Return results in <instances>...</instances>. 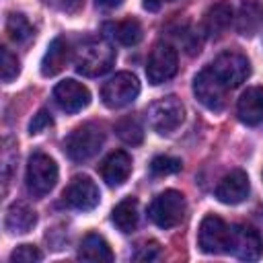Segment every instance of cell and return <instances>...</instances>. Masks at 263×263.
Here are the masks:
<instances>
[{
    "label": "cell",
    "instance_id": "17",
    "mask_svg": "<svg viewBox=\"0 0 263 263\" xmlns=\"http://www.w3.org/2000/svg\"><path fill=\"white\" fill-rule=\"evenodd\" d=\"M232 23V6L228 2H218L208 8L203 16V33L212 39H218L226 33Z\"/></svg>",
    "mask_w": 263,
    "mask_h": 263
},
{
    "label": "cell",
    "instance_id": "4",
    "mask_svg": "<svg viewBox=\"0 0 263 263\" xmlns=\"http://www.w3.org/2000/svg\"><path fill=\"white\" fill-rule=\"evenodd\" d=\"M185 210H187V203H185V197L183 193L175 191V189H168V191H162L160 195L154 197V201L150 203V220L158 226V228H173L177 226L183 216H185Z\"/></svg>",
    "mask_w": 263,
    "mask_h": 263
},
{
    "label": "cell",
    "instance_id": "16",
    "mask_svg": "<svg viewBox=\"0 0 263 263\" xmlns=\"http://www.w3.org/2000/svg\"><path fill=\"white\" fill-rule=\"evenodd\" d=\"M238 119L247 125H261L263 123V86L247 88L236 105Z\"/></svg>",
    "mask_w": 263,
    "mask_h": 263
},
{
    "label": "cell",
    "instance_id": "32",
    "mask_svg": "<svg viewBox=\"0 0 263 263\" xmlns=\"http://www.w3.org/2000/svg\"><path fill=\"white\" fill-rule=\"evenodd\" d=\"M166 2H173V0H142L144 8L150 10V12H156V10H158L162 4H166Z\"/></svg>",
    "mask_w": 263,
    "mask_h": 263
},
{
    "label": "cell",
    "instance_id": "11",
    "mask_svg": "<svg viewBox=\"0 0 263 263\" xmlns=\"http://www.w3.org/2000/svg\"><path fill=\"white\" fill-rule=\"evenodd\" d=\"M64 199L70 208L74 210H82V212H88L92 208L99 205V199H101V193H99V187L95 185V181L86 175H78L74 177L68 187L64 189Z\"/></svg>",
    "mask_w": 263,
    "mask_h": 263
},
{
    "label": "cell",
    "instance_id": "27",
    "mask_svg": "<svg viewBox=\"0 0 263 263\" xmlns=\"http://www.w3.org/2000/svg\"><path fill=\"white\" fill-rule=\"evenodd\" d=\"M183 166V162L179 158H173V156H156L152 162H150V171L154 175H171V173H179Z\"/></svg>",
    "mask_w": 263,
    "mask_h": 263
},
{
    "label": "cell",
    "instance_id": "23",
    "mask_svg": "<svg viewBox=\"0 0 263 263\" xmlns=\"http://www.w3.org/2000/svg\"><path fill=\"white\" fill-rule=\"evenodd\" d=\"M105 31H109L107 35L113 37L121 45H136L142 39V27L136 18H125V21H119V23H111V25L105 27Z\"/></svg>",
    "mask_w": 263,
    "mask_h": 263
},
{
    "label": "cell",
    "instance_id": "1",
    "mask_svg": "<svg viewBox=\"0 0 263 263\" xmlns=\"http://www.w3.org/2000/svg\"><path fill=\"white\" fill-rule=\"evenodd\" d=\"M115 64V49L105 39H86L74 53L76 72L82 76H101Z\"/></svg>",
    "mask_w": 263,
    "mask_h": 263
},
{
    "label": "cell",
    "instance_id": "25",
    "mask_svg": "<svg viewBox=\"0 0 263 263\" xmlns=\"http://www.w3.org/2000/svg\"><path fill=\"white\" fill-rule=\"evenodd\" d=\"M6 33L14 43H25L33 37V27L23 14H10L6 21Z\"/></svg>",
    "mask_w": 263,
    "mask_h": 263
},
{
    "label": "cell",
    "instance_id": "31",
    "mask_svg": "<svg viewBox=\"0 0 263 263\" xmlns=\"http://www.w3.org/2000/svg\"><path fill=\"white\" fill-rule=\"evenodd\" d=\"M82 0H47V4L60 8V10H66V12H74L78 6H80Z\"/></svg>",
    "mask_w": 263,
    "mask_h": 263
},
{
    "label": "cell",
    "instance_id": "7",
    "mask_svg": "<svg viewBox=\"0 0 263 263\" xmlns=\"http://www.w3.org/2000/svg\"><path fill=\"white\" fill-rule=\"evenodd\" d=\"M140 95V82L132 72H119L109 78L101 88V99L109 109H121L132 105Z\"/></svg>",
    "mask_w": 263,
    "mask_h": 263
},
{
    "label": "cell",
    "instance_id": "21",
    "mask_svg": "<svg viewBox=\"0 0 263 263\" xmlns=\"http://www.w3.org/2000/svg\"><path fill=\"white\" fill-rule=\"evenodd\" d=\"M111 220L117 226V230H121L123 234H129L136 230L140 214H138V201L134 197H127L123 201H119L113 212H111Z\"/></svg>",
    "mask_w": 263,
    "mask_h": 263
},
{
    "label": "cell",
    "instance_id": "30",
    "mask_svg": "<svg viewBox=\"0 0 263 263\" xmlns=\"http://www.w3.org/2000/svg\"><path fill=\"white\" fill-rule=\"evenodd\" d=\"M51 125V115L45 111V109H41L37 115H33V119H31V123H29V132L31 134H39V132H43L45 127H49Z\"/></svg>",
    "mask_w": 263,
    "mask_h": 263
},
{
    "label": "cell",
    "instance_id": "19",
    "mask_svg": "<svg viewBox=\"0 0 263 263\" xmlns=\"http://www.w3.org/2000/svg\"><path fill=\"white\" fill-rule=\"evenodd\" d=\"M78 259L82 261H99V263H111L113 261V253L109 242L101 236V234H86L78 247Z\"/></svg>",
    "mask_w": 263,
    "mask_h": 263
},
{
    "label": "cell",
    "instance_id": "2",
    "mask_svg": "<svg viewBox=\"0 0 263 263\" xmlns=\"http://www.w3.org/2000/svg\"><path fill=\"white\" fill-rule=\"evenodd\" d=\"M105 134L101 129V125L97 123H82L78 127H74L68 138L64 140V150L66 154L76 160V162H84L88 158H92L101 146H103Z\"/></svg>",
    "mask_w": 263,
    "mask_h": 263
},
{
    "label": "cell",
    "instance_id": "20",
    "mask_svg": "<svg viewBox=\"0 0 263 263\" xmlns=\"http://www.w3.org/2000/svg\"><path fill=\"white\" fill-rule=\"evenodd\" d=\"M37 222V214L27 205V203H12L6 210L4 226L12 234H25L29 232Z\"/></svg>",
    "mask_w": 263,
    "mask_h": 263
},
{
    "label": "cell",
    "instance_id": "12",
    "mask_svg": "<svg viewBox=\"0 0 263 263\" xmlns=\"http://www.w3.org/2000/svg\"><path fill=\"white\" fill-rule=\"evenodd\" d=\"M228 253H232L234 257H238L242 261H255L263 253V240L253 226L236 224V226H232Z\"/></svg>",
    "mask_w": 263,
    "mask_h": 263
},
{
    "label": "cell",
    "instance_id": "26",
    "mask_svg": "<svg viewBox=\"0 0 263 263\" xmlns=\"http://www.w3.org/2000/svg\"><path fill=\"white\" fill-rule=\"evenodd\" d=\"M0 55H2V60H0L2 80H4V82H12V80L18 76V72H21L18 60H16V55H12V53H10V49H8V47H2Z\"/></svg>",
    "mask_w": 263,
    "mask_h": 263
},
{
    "label": "cell",
    "instance_id": "18",
    "mask_svg": "<svg viewBox=\"0 0 263 263\" xmlns=\"http://www.w3.org/2000/svg\"><path fill=\"white\" fill-rule=\"evenodd\" d=\"M70 58V45L64 37H55L49 45H47V51L41 60V74L43 76H55L58 72L64 70L66 62Z\"/></svg>",
    "mask_w": 263,
    "mask_h": 263
},
{
    "label": "cell",
    "instance_id": "6",
    "mask_svg": "<svg viewBox=\"0 0 263 263\" xmlns=\"http://www.w3.org/2000/svg\"><path fill=\"white\" fill-rule=\"evenodd\" d=\"M210 70L216 74V78L226 86V88H236L240 86L247 76L251 74V64L249 60L234 49L222 51L210 66Z\"/></svg>",
    "mask_w": 263,
    "mask_h": 263
},
{
    "label": "cell",
    "instance_id": "10",
    "mask_svg": "<svg viewBox=\"0 0 263 263\" xmlns=\"http://www.w3.org/2000/svg\"><path fill=\"white\" fill-rule=\"evenodd\" d=\"M226 86L216 78V74L205 68L193 78V92L197 101L210 111H222L226 105Z\"/></svg>",
    "mask_w": 263,
    "mask_h": 263
},
{
    "label": "cell",
    "instance_id": "29",
    "mask_svg": "<svg viewBox=\"0 0 263 263\" xmlns=\"http://www.w3.org/2000/svg\"><path fill=\"white\" fill-rule=\"evenodd\" d=\"M160 255V245L156 240H150V242H144L142 247H138V251L134 253V259L136 261H154L158 259Z\"/></svg>",
    "mask_w": 263,
    "mask_h": 263
},
{
    "label": "cell",
    "instance_id": "28",
    "mask_svg": "<svg viewBox=\"0 0 263 263\" xmlns=\"http://www.w3.org/2000/svg\"><path fill=\"white\" fill-rule=\"evenodd\" d=\"M39 259H41V251L35 245H18L10 253V261L12 263H35Z\"/></svg>",
    "mask_w": 263,
    "mask_h": 263
},
{
    "label": "cell",
    "instance_id": "8",
    "mask_svg": "<svg viewBox=\"0 0 263 263\" xmlns=\"http://www.w3.org/2000/svg\"><path fill=\"white\" fill-rule=\"evenodd\" d=\"M185 119V107L177 97H164L150 105L148 109V123L158 134H173Z\"/></svg>",
    "mask_w": 263,
    "mask_h": 263
},
{
    "label": "cell",
    "instance_id": "15",
    "mask_svg": "<svg viewBox=\"0 0 263 263\" xmlns=\"http://www.w3.org/2000/svg\"><path fill=\"white\" fill-rule=\"evenodd\" d=\"M99 171H101V177H103V181H105L107 185L119 187V185H123V183L127 181V177H129V173H132V158H129L127 152L115 150V152H111V154L101 162Z\"/></svg>",
    "mask_w": 263,
    "mask_h": 263
},
{
    "label": "cell",
    "instance_id": "13",
    "mask_svg": "<svg viewBox=\"0 0 263 263\" xmlns=\"http://www.w3.org/2000/svg\"><path fill=\"white\" fill-rule=\"evenodd\" d=\"M53 101L58 103V107L66 113H78L84 107H88L90 103V92L84 84L68 78L55 84L53 88Z\"/></svg>",
    "mask_w": 263,
    "mask_h": 263
},
{
    "label": "cell",
    "instance_id": "33",
    "mask_svg": "<svg viewBox=\"0 0 263 263\" xmlns=\"http://www.w3.org/2000/svg\"><path fill=\"white\" fill-rule=\"evenodd\" d=\"M123 0H97V6L103 8V10H111V8H117Z\"/></svg>",
    "mask_w": 263,
    "mask_h": 263
},
{
    "label": "cell",
    "instance_id": "9",
    "mask_svg": "<svg viewBox=\"0 0 263 263\" xmlns=\"http://www.w3.org/2000/svg\"><path fill=\"white\" fill-rule=\"evenodd\" d=\"M179 68V55L177 51L166 43H156L148 55L146 64V76L150 84H162L171 80L177 74Z\"/></svg>",
    "mask_w": 263,
    "mask_h": 263
},
{
    "label": "cell",
    "instance_id": "14",
    "mask_svg": "<svg viewBox=\"0 0 263 263\" xmlns=\"http://www.w3.org/2000/svg\"><path fill=\"white\" fill-rule=\"evenodd\" d=\"M249 195V177L245 171H232L228 173L216 187V197L222 203L228 205H236L240 201H245Z\"/></svg>",
    "mask_w": 263,
    "mask_h": 263
},
{
    "label": "cell",
    "instance_id": "5",
    "mask_svg": "<svg viewBox=\"0 0 263 263\" xmlns=\"http://www.w3.org/2000/svg\"><path fill=\"white\" fill-rule=\"evenodd\" d=\"M230 236H232V226H228L222 218L208 214L199 224L197 245L208 255H220V253H228Z\"/></svg>",
    "mask_w": 263,
    "mask_h": 263
},
{
    "label": "cell",
    "instance_id": "22",
    "mask_svg": "<svg viewBox=\"0 0 263 263\" xmlns=\"http://www.w3.org/2000/svg\"><path fill=\"white\" fill-rule=\"evenodd\" d=\"M238 33L240 35H255L261 27H263V2H257V0H249L240 6V12H238Z\"/></svg>",
    "mask_w": 263,
    "mask_h": 263
},
{
    "label": "cell",
    "instance_id": "24",
    "mask_svg": "<svg viewBox=\"0 0 263 263\" xmlns=\"http://www.w3.org/2000/svg\"><path fill=\"white\" fill-rule=\"evenodd\" d=\"M115 134L129 146H138L144 140V129L136 117H123L115 123Z\"/></svg>",
    "mask_w": 263,
    "mask_h": 263
},
{
    "label": "cell",
    "instance_id": "3",
    "mask_svg": "<svg viewBox=\"0 0 263 263\" xmlns=\"http://www.w3.org/2000/svg\"><path fill=\"white\" fill-rule=\"evenodd\" d=\"M25 183H27V189H29L31 195H35V197L47 195L58 183V164H55V160L49 158L43 152H35L29 158Z\"/></svg>",
    "mask_w": 263,
    "mask_h": 263
}]
</instances>
